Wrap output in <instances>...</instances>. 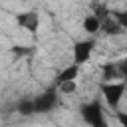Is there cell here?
I'll return each mask as SVG.
<instances>
[{
    "label": "cell",
    "instance_id": "obj_8",
    "mask_svg": "<svg viewBox=\"0 0 127 127\" xmlns=\"http://www.w3.org/2000/svg\"><path fill=\"white\" fill-rule=\"evenodd\" d=\"M99 30H103L105 34H119L121 26L117 24V20H111V14H109L105 20H101V26H99Z\"/></svg>",
    "mask_w": 127,
    "mask_h": 127
},
{
    "label": "cell",
    "instance_id": "obj_12",
    "mask_svg": "<svg viewBox=\"0 0 127 127\" xmlns=\"http://www.w3.org/2000/svg\"><path fill=\"white\" fill-rule=\"evenodd\" d=\"M113 16H115V20H117V24H119L121 28H127V10L113 12Z\"/></svg>",
    "mask_w": 127,
    "mask_h": 127
},
{
    "label": "cell",
    "instance_id": "obj_9",
    "mask_svg": "<svg viewBox=\"0 0 127 127\" xmlns=\"http://www.w3.org/2000/svg\"><path fill=\"white\" fill-rule=\"evenodd\" d=\"M103 79L105 81H111V79H115L117 75H121L119 73V67L115 65V64H103Z\"/></svg>",
    "mask_w": 127,
    "mask_h": 127
},
{
    "label": "cell",
    "instance_id": "obj_13",
    "mask_svg": "<svg viewBox=\"0 0 127 127\" xmlns=\"http://www.w3.org/2000/svg\"><path fill=\"white\" fill-rule=\"evenodd\" d=\"M10 52H12L14 56H26V54H30L32 50H30V48H26V46H14Z\"/></svg>",
    "mask_w": 127,
    "mask_h": 127
},
{
    "label": "cell",
    "instance_id": "obj_7",
    "mask_svg": "<svg viewBox=\"0 0 127 127\" xmlns=\"http://www.w3.org/2000/svg\"><path fill=\"white\" fill-rule=\"evenodd\" d=\"M99 26H101V20H99L97 16H93V14L85 16V20H83V30H85L87 34H95V32H99Z\"/></svg>",
    "mask_w": 127,
    "mask_h": 127
},
{
    "label": "cell",
    "instance_id": "obj_2",
    "mask_svg": "<svg viewBox=\"0 0 127 127\" xmlns=\"http://www.w3.org/2000/svg\"><path fill=\"white\" fill-rule=\"evenodd\" d=\"M101 93H103L105 101L109 103V107H113V109H115V107L119 105V101H121L123 93H125V81H121V83L105 81V83H101Z\"/></svg>",
    "mask_w": 127,
    "mask_h": 127
},
{
    "label": "cell",
    "instance_id": "obj_10",
    "mask_svg": "<svg viewBox=\"0 0 127 127\" xmlns=\"http://www.w3.org/2000/svg\"><path fill=\"white\" fill-rule=\"evenodd\" d=\"M18 113L20 115H32L34 113V101L32 99H22L18 103Z\"/></svg>",
    "mask_w": 127,
    "mask_h": 127
},
{
    "label": "cell",
    "instance_id": "obj_15",
    "mask_svg": "<svg viewBox=\"0 0 127 127\" xmlns=\"http://www.w3.org/2000/svg\"><path fill=\"white\" fill-rule=\"evenodd\" d=\"M121 65H123V67H127V58H125V60L121 62Z\"/></svg>",
    "mask_w": 127,
    "mask_h": 127
},
{
    "label": "cell",
    "instance_id": "obj_5",
    "mask_svg": "<svg viewBox=\"0 0 127 127\" xmlns=\"http://www.w3.org/2000/svg\"><path fill=\"white\" fill-rule=\"evenodd\" d=\"M16 24L20 28H26L28 32H36L38 26H40V16L36 12H24V14H18Z\"/></svg>",
    "mask_w": 127,
    "mask_h": 127
},
{
    "label": "cell",
    "instance_id": "obj_11",
    "mask_svg": "<svg viewBox=\"0 0 127 127\" xmlns=\"http://www.w3.org/2000/svg\"><path fill=\"white\" fill-rule=\"evenodd\" d=\"M58 89H60L62 93H71V91L75 89V79H71V81H64V83H60V85H58Z\"/></svg>",
    "mask_w": 127,
    "mask_h": 127
},
{
    "label": "cell",
    "instance_id": "obj_1",
    "mask_svg": "<svg viewBox=\"0 0 127 127\" xmlns=\"http://www.w3.org/2000/svg\"><path fill=\"white\" fill-rule=\"evenodd\" d=\"M81 117H83V121H85L89 127H107V121H105L101 103H99L97 99L81 105Z\"/></svg>",
    "mask_w": 127,
    "mask_h": 127
},
{
    "label": "cell",
    "instance_id": "obj_6",
    "mask_svg": "<svg viewBox=\"0 0 127 127\" xmlns=\"http://www.w3.org/2000/svg\"><path fill=\"white\" fill-rule=\"evenodd\" d=\"M77 73H79V65L77 64H71V65H67L58 77H56V85H60V83H64V81H71V79H75L77 77Z\"/></svg>",
    "mask_w": 127,
    "mask_h": 127
},
{
    "label": "cell",
    "instance_id": "obj_14",
    "mask_svg": "<svg viewBox=\"0 0 127 127\" xmlns=\"http://www.w3.org/2000/svg\"><path fill=\"white\" fill-rule=\"evenodd\" d=\"M117 121L121 123V127H127V113L125 111H119L117 113Z\"/></svg>",
    "mask_w": 127,
    "mask_h": 127
},
{
    "label": "cell",
    "instance_id": "obj_3",
    "mask_svg": "<svg viewBox=\"0 0 127 127\" xmlns=\"http://www.w3.org/2000/svg\"><path fill=\"white\" fill-rule=\"evenodd\" d=\"M32 101H34V113H48V111L54 109V105L58 101V91L48 89V91L40 93L38 97H34Z\"/></svg>",
    "mask_w": 127,
    "mask_h": 127
},
{
    "label": "cell",
    "instance_id": "obj_4",
    "mask_svg": "<svg viewBox=\"0 0 127 127\" xmlns=\"http://www.w3.org/2000/svg\"><path fill=\"white\" fill-rule=\"evenodd\" d=\"M93 42L91 40H83V42H77L75 46H73V64H77V65H81V64H85L87 60H89V56H91V52H93Z\"/></svg>",
    "mask_w": 127,
    "mask_h": 127
}]
</instances>
